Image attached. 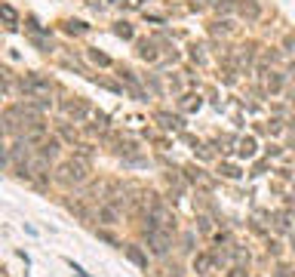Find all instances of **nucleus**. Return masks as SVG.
Masks as SVG:
<instances>
[{
  "mask_svg": "<svg viewBox=\"0 0 295 277\" xmlns=\"http://www.w3.org/2000/svg\"><path fill=\"white\" fill-rule=\"evenodd\" d=\"M166 90L178 96V93L184 90V81H181V77H178V74H172V71H169V74H166Z\"/></svg>",
  "mask_w": 295,
  "mask_h": 277,
  "instance_id": "nucleus-21",
  "label": "nucleus"
},
{
  "mask_svg": "<svg viewBox=\"0 0 295 277\" xmlns=\"http://www.w3.org/2000/svg\"><path fill=\"white\" fill-rule=\"evenodd\" d=\"M191 59H194L197 65H203V62H206V56H203V47H197V44H194V47H191Z\"/></svg>",
  "mask_w": 295,
  "mask_h": 277,
  "instance_id": "nucleus-33",
  "label": "nucleus"
},
{
  "mask_svg": "<svg viewBox=\"0 0 295 277\" xmlns=\"http://www.w3.org/2000/svg\"><path fill=\"white\" fill-rule=\"evenodd\" d=\"M225 277H249V274H246V265H234Z\"/></svg>",
  "mask_w": 295,
  "mask_h": 277,
  "instance_id": "nucleus-35",
  "label": "nucleus"
},
{
  "mask_svg": "<svg viewBox=\"0 0 295 277\" xmlns=\"http://www.w3.org/2000/svg\"><path fill=\"white\" fill-rule=\"evenodd\" d=\"M228 253H231V256H234L240 265H246V262H249V250H243V247H231Z\"/></svg>",
  "mask_w": 295,
  "mask_h": 277,
  "instance_id": "nucleus-29",
  "label": "nucleus"
},
{
  "mask_svg": "<svg viewBox=\"0 0 295 277\" xmlns=\"http://www.w3.org/2000/svg\"><path fill=\"white\" fill-rule=\"evenodd\" d=\"M59 111L68 117V121H74V124H83V121H89V117H92L89 102L80 99V96H68V99H62V102H59Z\"/></svg>",
  "mask_w": 295,
  "mask_h": 277,
  "instance_id": "nucleus-4",
  "label": "nucleus"
},
{
  "mask_svg": "<svg viewBox=\"0 0 295 277\" xmlns=\"http://www.w3.org/2000/svg\"><path fill=\"white\" fill-rule=\"evenodd\" d=\"M166 277H181V268H169V274Z\"/></svg>",
  "mask_w": 295,
  "mask_h": 277,
  "instance_id": "nucleus-43",
  "label": "nucleus"
},
{
  "mask_svg": "<svg viewBox=\"0 0 295 277\" xmlns=\"http://www.w3.org/2000/svg\"><path fill=\"white\" fill-rule=\"evenodd\" d=\"M191 268H194V274L197 277H209L218 265H215V256H212V250H200V253H194V262H191Z\"/></svg>",
  "mask_w": 295,
  "mask_h": 277,
  "instance_id": "nucleus-7",
  "label": "nucleus"
},
{
  "mask_svg": "<svg viewBox=\"0 0 295 277\" xmlns=\"http://www.w3.org/2000/svg\"><path fill=\"white\" fill-rule=\"evenodd\" d=\"M108 4H120V0H108Z\"/></svg>",
  "mask_w": 295,
  "mask_h": 277,
  "instance_id": "nucleus-46",
  "label": "nucleus"
},
{
  "mask_svg": "<svg viewBox=\"0 0 295 277\" xmlns=\"http://www.w3.org/2000/svg\"><path fill=\"white\" fill-rule=\"evenodd\" d=\"M292 234H295V231H292Z\"/></svg>",
  "mask_w": 295,
  "mask_h": 277,
  "instance_id": "nucleus-48",
  "label": "nucleus"
},
{
  "mask_svg": "<svg viewBox=\"0 0 295 277\" xmlns=\"http://www.w3.org/2000/svg\"><path fill=\"white\" fill-rule=\"evenodd\" d=\"M188 182H206L203 170H188Z\"/></svg>",
  "mask_w": 295,
  "mask_h": 277,
  "instance_id": "nucleus-37",
  "label": "nucleus"
},
{
  "mask_svg": "<svg viewBox=\"0 0 295 277\" xmlns=\"http://www.w3.org/2000/svg\"><path fill=\"white\" fill-rule=\"evenodd\" d=\"M200 105H203V99H200V96H191V93L178 96V108H181L184 114H194V111H200Z\"/></svg>",
  "mask_w": 295,
  "mask_h": 277,
  "instance_id": "nucleus-15",
  "label": "nucleus"
},
{
  "mask_svg": "<svg viewBox=\"0 0 295 277\" xmlns=\"http://www.w3.org/2000/svg\"><path fill=\"white\" fill-rule=\"evenodd\" d=\"M13 161V157H10V151H4V148H0V167H7Z\"/></svg>",
  "mask_w": 295,
  "mask_h": 277,
  "instance_id": "nucleus-40",
  "label": "nucleus"
},
{
  "mask_svg": "<svg viewBox=\"0 0 295 277\" xmlns=\"http://www.w3.org/2000/svg\"><path fill=\"white\" fill-rule=\"evenodd\" d=\"M277 277H292V274H289V268H286V265H280V268H277Z\"/></svg>",
  "mask_w": 295,
  "mask_h": 277,
  "instance_id": "nucleus-42",
  "label": "nucleus"
},
{
  "mask_svg": "<svg viewBox=\"0 0 295 277\" xmlns=\"http://www.w3.org/2000/svg\"><path fill=\"white\" fill-rule=\"evenodd\" d=\"M209 31L225 37V34H231V31H234V22H231V19H215V22L209 25Z\"/></svg>",
  "mask_w": 295,
  "mask_h": 277,
  "instance_id": "nucleus-18",
  "label": "nucleus"
},
{
  "mask_svg": "<svg viewBox=\"0 0 295 277\" xmlns=\"http://www.w3.org/2000/svg\"><path fill=\"white\" fill-rule=\"evenodd\" d=\"M218 173L225 176V179H240V176H243L237 164H221V167H218Z\"/></svg>",
  "mask_w": 295,
  "mask_h": 277,
  "instance_id": "nucleus-24",
  "label": "nucleus"
},
{
  "mask_svg": "<svg viewBox=\"0 0 295 277\" xmlns=\"http://www.w3.org/2000/svg\"><path fill=\"white\" fill-rule=\"evenodd\" d=\"M34 154H40V157H46V161L53 164V161H59V154H62V139H56V136H46L40 145L34 148Z\"/></svg>",
  "mask_w": 295,
  "mask_h": 277,
  "instance_id": "nucleus-8",
  "label": "nucleus"
},
{
  "mask_svg": "<svg viewBox=\"0 0 295 277\" xmlns=\"http://www.w3.org/2000/svg\"><path fill=\"white\" fill-rule=\"evenodd\" d=\"M123 253H126V259H129L135 268H141V271L148 268V256H144V250H141V247H135V244H126V247H123Z\"/></svg>",
  "mask_w": 295,
  "mask_h": 277,
  "instance_id": "nucleus-13",
  "label": "nucleus"
},
{
  "mask_svg": "<svg viewBox=\"0 0 295 277\" xmlns=\"http://www.w3.org/2000/svg\"><path fill=\"white\" fill-rule=\"evenodd\" d=\"M19 93L25 99H50L53 96V84L46 81V77H40V74H25L19 81Z\"/></svg>",
  "mask_w": 295,
  "mask_h": 277,
  "instance_id": "nucleus-3",
  "label": "nucleus"
},
{
  "mask_svg": "<svg viewBox=\"0 0 295 277\" xmlns=\"http://www.w3.org/2000/svg\"><path fill=\"white\" fill-rule=\"evenodd\" d=\"M0 22H4L7 28H19V13H16V7L0 4Z\"/></svg>",
  "mask_w": 295,
  "mask_h": 277,
  "instance_id": "nucleus-16",
  "label": "nucleus"
},
{
  "mask_svg": "<svg viewBox=\"0 0 295 277\" xmlns=\"http://www.w3.org/2000/svg\"><path fill=\"white\" fill-rule=\"evenodd\" d=\"M74 154H77V157H86V161H89V157H92V145H74Z\"/></svg>",
  "mask_w": 295,
  "mask_h": 277,
  "instance_id": "nucleus-32",
  "label": "nucleus"
},
{
  "mask_svg": "<svg viewBox=\"0 0 295 277\" xmlns=\"http://www.w3.org/2000/svg\"><path fill=\"white\" fill-rule=\"evenodd\" d=\"M237 16L252 25L262 19V7H258V0H237Z\"/></svg>",
  "mask_w": 295,
  "mask_h": 277,
  "instance_id": "nucleus-9",
  "label": "nucleus"
},
{
  "mask_svg": "<svg viewBox=\"0 0 295 277\" xmlns=\"http://www.w3.org/2000/svg\"><path fill=\"white\" fill-rule=\"evenodd\" d=\"M292 105H295V96H292Z\"/></svg>",
  "mask_w": 295,
  "mask_h": 277,
  "instance_id": "nucleus-47",
  "label": "nucleus"
},
{
  "mask_svg": "<svg viewBox=\"0 0 295 277\" xmlns=\"http://www.w3.org/2000/svg\"><path fill=\"white\" fill-rule=\"evenodd\" d=\"M89 173H92V164L86 161V157H77V154H74V157H68V161L65 164H59V170H56V182L59 185H74V188H77V185H86L89 182Z\"/></svg>",
  "mask_w": 295,
  "mask_h": 277,
  "instance_id": "nucleus-1",
  "label": "nucleus"
},
{
  "mask_svg": "<svg viewBox=\"0 0 295 277\" xmlns=\"http://www.w3.org/2000/svg\"><path fill=\"white\" fill-rule=\"evenodd\" d=\"M144 87H148V93H151V96H157V99H160V96L166 93V87H163V84L157 81L154 74H148V77H144Z\"/></svg>",
  "mask_w": 295,
  "mask_h": 277,
  "instance_id": "nucleus-19",
  "label": "nucleus"
},
{
  "mask_svg": "<svg viewBox=\"0 0 295 277\" xmlns=\"http://www.w3.org/2000/svg\"><path fill=\"white\" fill-rule=\"evenodd\" d=\"M120 219H123L120 204H99V210H95V222H99L102 228H114V225H120Z\"/></svg>",
  "mask_w": 295,
  "mask_h": 277,
  "instance_id": "nucleus-6",
  "label": "nucleus"
},
{
  "mask_svg": "<svg viewBox=\"0 0 295 277\" xmlns=\"http://www.w3.org/2000/svg\"><path fill=\"white\" fill-rule=\"evenodd\" d=\"M138 59H144V62H160V50H157V44L154 41H138Z\"/></svg>",
  "mask_w": 295,
  "mask_h": 277,
  "instance_id": "nucleus-12",
  "label": "nucleus"
},
{
  "mask_svg": "<svg viewBox=\"0 0 295 277\" xmlns=\"http://www.w3.org/2000/svg\"><path fill=\"white\" fill-rule=\"evenodd\" d=\"M274 228H277L280 234H286V231H292V222H289V216H286V213H280V216L274 219Z\"/></svg>",
  "mask_w": 295,
  "mask_h": 277,
  "instance_id": "nucleus-27",
  "label": "nucleus"
},
{
  "mask_svg": "<svg viewBox=\"0 0 295 277\" xmlns=\"http://www.w3.org/2000/svg\"><path fill=\"white\" fill-rule=\"evenodd\" d=\"M265 87H268V93H271V96L283 93V90H286V74H280V71H271V74L265 77Z\"/></svg>",
  "mask_w": 295,
  "mask_h": 277,
  "instance_id": "nucleus-14",
  "label": "nucleus"
},
{
  "mask_svg": "<svg viewBox=\"0 0 295 277\" xmlns=\"http://www.w3.org/2000/svg\"><path fill=\"white\" fill-rule=\"evenodd\" d=\"M95 84H99V87H105V90H111V93H117V96H123V93H126V90H123L120 84H114V81H95Z\"/></svg>",
  "mask_w": 295,
  "mask_h": 277,
  "instance_id": "nucleus-30",
  "label": "nucleus"
},
{
  "mask_svg": "<svg viewBox=\"0 0 295 277\" xmlns=\"http://www.w3.org/2000/svg\"><path fill=\"white\" fill-rule=\"evenodd\" d=\"M59 136H62L65 142H71V145L77 142V130H71V127H62V130H59Z\"/></svg>",
  "mask_w": 295,
  "mask_h": 277,
  "instance_id": "nucleus-31",
  "label": "nucleus"
},
{
  "mask_svg": "<svg viewBox=\"0 0 295 277\" xmlns=\"http://www.w3.org/2000/svg\"><path fill=\"white\" fill-rule=\"evenodd\" d=\"M286 127H289V130L295 133V114H292V117H289V121H286Z\"/></svg>",
  "mask_w": 295,
  "mask_h": 277,
  "instance_id": "nucleus-44",
  "label": "nucleus"
},
{
  "mask_svg": "<svg viewBox=\"0 0 295 277\" xmlns=\"http://www.w3.org/2000/svg\"><path fill=\"white\" fill-rule=\"evenodd\" d=\"M65 31H68V34H74V37H80V34H86V31H89V25L74 22V19H71V22H65Z\"/></svg>",
  "mask_w": 295,
  "mask_h": 277,
  "instance_id": "nucleus-23",
  "label": "nucleus"
},
{
  "mask_svg": "<svg viewBox=\"0 0 295 277\" xmlns=\"http://www.w3.org/2000/svg\"><path fill=\"white\" fill-rule=\"evenodd\" d=\"M262 133H268V136H280V133H283V121H280V117H274L268 127H262Z\"/></svg>",
  "mask_w": 295,
  "mask_h": 277,
  "instance_id": "nucleus-28",
  "label": "nucleus"
},
{
  "mask_svg": "<svg viewBox=\"0 0 295 277\" xmlns=\"http://www.w3.org/2000/svg\"><path fill=\"white\" fill-rule=\"evenodd\" d=\"M154 117H157V124H160L163 130H169V133H181V130H184V121H181L178 114H169V111H157Z\"/></svg>",
  "mask_w": 295,
  "mask_h": 277,
  "instance_id": "nucleus-10",
  "label": "nucleus"
},
{
  "mask_svg": "<svg viewBox=\"0 0 295 277\" xmlns=\"http://www.w3.org/2000/svg\"><path fill=\"white\" fill-rule=\"evenodd\" d=\"M117 77L126 84V90H129V87H141V81L135 77V71H129V68H120V71H117Z\"/></svg>",
  "mask_w": 295,
  "mask_h": 277,
  "instance_id": "nucleus-20",
  "label": "nucleus"
},
{
  "mask_svg": "<svg viewBox=\"0 0 295 277\" xmlns=\"http://www.w3.org/2000/svg\"><path fill=\"white\" fill-rule=\"evenodd\" d=\"M144 237H148V253L157 256V259H166V256H169V250L175 247V244H172V231L157 228L151 219H148V225H144Z\"/></svg>",
  "mask_w": 295,
  "mask_h": 277,
  "instance_id": "nucleus-2",
  "label": "nucleus"
},
{
  "mask_svg": "<svg viewBox=\"0 0 295 277\" xmlns=\"http://www.w3.org/2000/svg\"><path fill=\"white\" fill-rule=\"evenodd\" d=\"M181 250H184V253L194 250V234H184V237H181Z\"/></svg>",
  "mask_w": 295,
  "mask_h": 277,
  "instance_id": "nucleus-36",
  "label": "nucleus"
},
{
  "mask_svg": "<svg viewBox=\"0 0 295 277\" xmlns=\"http://www.w3.org/2000/svg\"><path fill=\"white\" fill-rule=\"evenodd\" d=\"M289 71H292V74H295V59H292V65H289Z\"/></svg>",
  "mask_w": 295,
  "mask_h": 277,
  "instance_id": "nucleus-45",
  "label": "nucleus"
},
{
  "mask_svg": "<svg viewBox=\"0 0 295 277\" xmlns=\"http://www.w3.org/2000/svg\"><path fill=\"white\" fill-rule=\"evenodd\" d=\"M148 219H151L157 228H166V231H175V216H172V210L166 207V204H160V201H154L151 207H148Z\"/></svg>",
  "mask_w": 295,
  "mask_h": 277,
  "instance_id": "nucleus-5",
  "label": "nucleus"
},
{
  "mask_svg": "<svg viewBox=\"0 0 295 277\" xmlns=\"http://www.w3.org/2000/svg\"><path fill=\"white\" fill-rule=\"evenodd\" d=\"M108 127H111V117L105 111H95L92 114V124H89V133H108Z\"/></svg>",
  "mask_w": 295,
  "mask_h": 277,
  "instance_id": "nucleus-17",
  "label": "nucleus"
},
{
  "mask_svg": "<svg viewBox=\"0 0 295 277\" xmlns=\"http://www.w3.org/2000/svg\"><path fill=\"white\" fill-rule=\"evenodd\" d=\"M265 154H268V161H271V157H280V154H283V148H280V145H268Z\"/></svg>",
  "mask_w": 295,
  "mask_h": 277,
  "instance_id": "nucleus-38",
  "label": "nucleus"
},
{
  "mask_svg": "<svg viewBox=\"0 0 295 277\" xmlns=\"http://www.w3.org/2000/svg\"><path fill=\"white\" fill-rule=\"evenodd\" d=\"M114 34L123 37V41H132V25H129V22H117V25H114Z\"/></svg>",
  "mask_w": 295,
  "mask_h": 277,
  "instance_id": "nucleus-26",
  "label": "nucleus"
},
{
  "mask_svg": "<svg viewBox=\"0 0 295 277\" xmlns=\"http://www.w3.org/2000/svg\"><path fill=\"white\" fill-rule=\"evenodd\" d=\"M86 56H89V62L92 65H102V68H111V59L102 53V50H86Z\"/></svg>",
  "mask_w": 295,
  "mask_h": 277,
  "instance_id": "nucleus-22",
  "label": "nucleus"
},
{
  "mask_svg": "<svg viewBox=\"0 0 295 277\" xmlns=\"http://www.w3.org/2000/svg\"><path fill=\"white\" fill-rule=\"evenodd\" d=\"M292 47H295V34H286V41H283V50H286V53H292Z\"/></svg>",
  "mask_w": 295,
  "mask_h": 277,
  "instance_id": "nucleus-39",
  "label": "nucleus"
},
{
  "mask_svg": "<svg viewBox=\"0 0 295 277\" xmlns=\"http://www.w3.org/2000/svg\"><path fill=\"white\" fill-rule=\"evenodd\" d=\"M255 154H258V142H255V136H243V139H237V157H240V161H252Z\"/></svg>",
  "mask_w": 295,
  "mask_h": 277,
  "instance_id": "nucleus-11",
  "label": "nucleus"
},
{
  "mask_svg": "<svg viewBox=\"0 0 295 277\" xmlns=\"http://www.w3.org/2000/svg\"><path fill=\"white\" fill-rule=\"evenodd\" d=\"M197 228H200L203 234H209V231H212V222H209V216H200V219H197Z\"/></svg>",
  "mask_w": 295,
  "mask_h": 277,
  "instance_id": "nucleus-34",
  "label": "nucleus"
},
{
  "mask_svg": "<svg viewBox=\"0 0 295 277\" xmlns=\"http://www.w3.org/2000/svg\"><path fill=\"white\" fill-rule=\"evenodd\" d=\"M265 167H268L265 161H262V164H255V170H252V176H262V173H265Z\"/></svg>",
  "mask_w": 295,
  "mask_h": 277,
  "instance_id": "nucleus-41",
  "label": "nucleus"
},
{
  "mask_svg": "<svg viewBox=\"0 0 295 277\" xmlns=\"http://www.w3.org/2000/svg\"><path fill=\"white\" fill-rule=\"evenodd\" d=\"M212 7L218 13H237V0H212Z\"/></svg>",
  "mask_w": 295,
  "mask_h": 277,
  "instance_id": "nucleus-25",
  "label": "nucleus"
}]
</instances>
